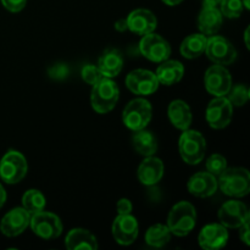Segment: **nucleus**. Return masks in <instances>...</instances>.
<instances>
[{
	"label": "nucleus",
	"instance_id": "obj_1",
	"mask_svg": "<svg viewBox=\"0 0 250 250\" xmlns=\"http://www.w3.org/2000/svg\"><path fill=\"white\" fill-rule=\"evenodd\" d=\"M120 98L117 83L110 77H102L93 84L90 104L98 114H107L116 106Z\"/></svg>",
	"mask_w": 250,
	"mask_h": 250
},
{
	"label": "nucleus",
	"instance_id": "obj_2",
	"mask_svg": "<svg viewBox=\"0 0 250 250\" xmlns=\"http://www.w3.org/2000/svg\"><path fill=\"white\" fill-rule=\"evenodd\" d=\"M197 211L189 202H180L172 207L167 216V227L172 234L185 237L194 229Z\"/></svg>",
	"mask_w": 250,
	"mask_h": 250
},
{
	"label": "nucleus",
	"instance_id": "obj_3",
	"mask_svg": "<svg viewBox=\"0 0 250 250\" xmlns=\"http://www.w3.org/2000/svg\"><path fill=\"white\" fill-rule=\"evenodd\" d=\"M181 158L188 165H198L203 161L207 151V141L200 132L185 129L178 141Z\"/></svg>",
	"mask_w": 250,
	"mask_h": 250
},
{
	"label": "nucleus",
	"instance_id": "obj_4",
	"mask_svg": "<svg viewBox=\"0 0 250 250\" xmlns=\"http://www.w3.org/2000/svg\"><path fill=\"white\" fill-rule=\"evenodd\" d=\"M217 185L229 197L243 198L250 192V175L247 168L227 167L219 176Z\"/></svg>",
	"mask_w": 250,
	"mask_h": 250
},
{
	"label": "nucleus",
	"instance_id": "obj_5",
	"mask_svg": "<svg viewBox=\"0 0 250 250\" xmlns=\"http://www.w3.org/2000/svg\"><path fill=\"white\" fill-rule=\"evenodd\" d=\"M153 117V107L144 98L131 100L122 112V121L125 126L136 132L146 128Z\"/></svg>",
	"mask_w": 250,
	"mask_h": 250
},
{
	"label": "nucleus",
	"instance_id": "obj_6",
	"mask_svg": "<svg viewBox=\"0 0 250 250\" xmlns=\"http://www.w3.org/2000/svg\"><path fill=\"white\" fill-rule=\"evenodd\" d=\"M27 171L26 158L17 150H9L0 160V177L7 185L21 182L26 177Z\"/></svg>",
	"mask_w": 250,
	"mask_h": 250
},
{
	"label": "nucleus",
	"instance_id": "obj_7",
	"mask_svg": "<svg viewBox=\"0 0 250 250\" xmlns=\"http://www.w3.org/2000/svg\"><path fill=\"white\" fill-rule=\"evenodd\" d=\"M29 227L37 236L45 241L59 238L62 233V222L59 216L44 210L31 215Z\"/></svg>",
	"mask_w": 250,
	"mask_h": 250
},
{
	"label": "nucleus",
	"instance_id": "obj_8",
	"mask_svg": "<svg viewBox=\"0 0 250 250\" xmlns=\"http://www.w3.org/2000/svg\"><path fill=\"white\" fill-rule=\"evenodd\" d=\"M205 54L208 59L216 65H231L237 59V50L233 44L221 36H211L208 38Z\"/></svg>",
	"mask_w": 250,
	"mask_h": 250
},
{
	"label": "nucleus",
	"instance_id": "obj_9",
	"mask_svg": "<svg viewBox=\"0 0 250 250\" xmlns=\"http://www.w3.org/2000/svg\"><path fill=\"white\" fill-rule=\"evenodd\" d=\"M232 116H233V105L227 99V97H215L208 104L205 117L211 128H225L231 124Z\"/></svg>",
	"mask_w": 250,
	"mask_h": 250
},
{
	"label": "nucleus",
	"instance_id": "obj_10",
	"mask_svg": "<svg viewBox=\"0 0 250 250\" xmlns=\"http://www.w3.org/2000/svg\"><path fill=\"white\" fill-rule=\"evenodd\" d=\"M139 51L144 58L153 62H163L170 58L171 46L165 38L151 32L141 39Z\"/></svg>",
	"mask_w": 250,
	"mask_h": 250
},
{
	"label": "nucleus",
	"instance_id": "obj_11",
	"mask_svg": "<svg viewBox=\"0 0 250 250\" xmlns=\"http://www.w3.org/2000/svg\"><path fill=\"white\" fill-rule=\"evenodd\" d=\"M126 85L133 94L146 97L154 94L158 90L160 83L154 72L144 68H137L127 75Z\"/></svg>",
	"mask_w": 250,
	"mask_h": 250
},
{
	"label": "nucleus",
	"instance_id": "obj_12",
	"mask_svg": "<svg viewBox=\"0 0 250 250\" xmlns=\"http://www.w3.org/2000/svg\"><path fill=\"white\" fill-rule=\"evenodd\" d=\"M204 83L210 94L215 97H226L232 87V77L225 66L215 63L205 72Z\"/></svg>",
	"mask_w": 250,
	"mask_h": 250
},
{
	"label": "nucleus",
	"instance_id": "obj_13",
	"mask_svg": "<svg viewBox=\"0 0 250 250\" xmlns=\"http://www.w3.org/2000/svg\"><path fill=\"white\" fill-rule=\"evenodd\" d=\"M220 224L226 229H239L244 222L249 221L250 214L247 205L239 200L226 202L219 210Z\"/></svg>",
	"mask_w": 250,
	"mask_h": 250
},
{
	"label": "nucleus",
	"instance_id": "obj_14",
	"mask_svg": "<svg viewBox=\"0 0 250 250\" xmlns=\"http://www.w3.org/2000/svg\"><path fill=\"white\" fill-rule=\"evenodd\" d=\"M111 232L117 243L121 246H131L138 237V221L132 214L119 215L112 222Z\"/></svg>",
	"mask_w": 250,
	"mask_h": 250
},
{
	"label": "nucleus",
	"instance_id": "obj_15",
	"mask_svg": "<svg viewBox=\"0 0 250 250\" xmlns=\"http://www.w3.org/2000/svg\"><path fill=\"white\" fill-rule=\"evenodd\" d=\"M31 214L23 208H15L10 210L1 219L0 231L6 237L20 236L29 226Z\"/></svg>",
	"mask_w": 250,
	"mask_h": 250
},
{
	"label": "nucleus",
	"instance_id": "obj_16",
	"mask_svg": "<svg viewBox=\"0 0 250 250\" xmlns=\"http://www.w3.org/2000/svg\"><path fill=\"white\" fill-rule=\"evenodd\" d=\"M229 242V231L221 224H209L204 226L198 236V243L205 250H219Z\"/></svg>",
	"mask_w": 250,
	"mask_h": 250
},
{
	"label": "nucleus",
	"instance_id": "obj_17",
	"mask_svg": "<svg viewBox=\"0 0 250 250\" xmlns=\"http://www.w3.org/2000/svg\"><path fill=\"white\" fill-rule=\"evenodd\" d=\"M127 26L128 31L138 34V36H146L155 31L158 26V20L155 15L146 9H137L129 12L127 16Z\"/></svg>",
	"mask_w": 250,
	"mask_h": 250
},
{
	"label": "nucleus",
	"instance_id": "obj_18",
	"mask_svg": "<svg viewBox=\"0 0 250 250\" xmlns=\"http://www.w3.org/2000/svg\"><path fill=\"white\" fill-rule=\"evenodd\" d=\"M164 172H165V166L164 163L159 158H155L154 155L146 156L143 161L139 165L137 176L142 185L144 186H155L156 183L160 182L163 178Z\"/></svg>",
	"mask_w": 250,
	"mask_h": 250
},
{
	"label": "nucleus",
	"instance_id": "obj_19",
	"mask_svg": "<svg viewBox=\"0 0 250 250\" xmlns=\"http://www.w3.org/2000/svg\"><path fill=\"white\" fill-rule=\"evenodd\" d=\"M188 192L197 198H209L219 188L217 180L210 172H197L187 183Z\"/></svg>",
	"mask_w": 250,
	"mask_h": 250
},
{
	"label": "nucleus",
	"instance_id": "obj_20",
	"mask_svg": "<svg viewBox=\"0 0 250 250\" xmlns=\"http://www.w3.org/2000/svg\"><path fill=\"white\" fill-rule=\"evenodd\" d=\"M222 14L217 6H203L198 16V28L205 36L217 33L222 26Z\"/></svg>",
	"mask_w": 250,
	"mask_h": 250
},
{
	"label": "nucleus",
	"instance_id": "obj_21",
	"mask_svg": "<svg viewBox=\"0 0 250 250\" xmlns=\"http://www.w3.org/2000/svg\"><path fill=\"white\" fill-rule=\"evenodd\" d=\"M97 66L104 77L114 78L124 68V56L117 49L109 48L100 55Z\"/></svg>",
	"mask_w": 250,
	"mask_h": 250
},
{
	"label": "nucleus",
	"instance_id": "obj_22",
	"mask_svg": "<svg viewBox=\"0 0 250 250\" xmlns=\"http://www.w3.org/2000/svg\"><path fill=\"white\" fill-rule=\"evenodd\" d=\"M167 116L171 124L181 131L189 128L193 121L190 107L188 106L187 103L181 99L173 100L170 103L167 109Z\"/></svg>",
	"mask_w": 250,
	"mask_h": 250
},
{
	"label": "nucleus",
	"instance_id": "obj_23",
	"mask_svg": "<svg viewBox=\"0 0 250 250\" xmlns=\"http://www.w3.org/2000/svg\"><path fill=\"white\" fill-rule=\"evenodd\" d=\"M65 246L68 250H97V237L84 229H73L65 238Z\"/></svg>",
	"mask_w": 250,
	"mask_h": 250
},
{
	"label": "nucleus",
	"instance_id": "obj_24",
	"mask_svg": "<svg viewBox=\"0 0 250 250\" xmlns=\"http://www.w3.org/2000/svg\"><path fill=\"white\" fill-rule=\"evenodd\" d=\"M185 75V67L177 60H165L160 62L155 76L159 83L164 85H173L180 82Z\"/></svg>",
	"mask_w": 250,
	"mask_h": 250
},
{
	"label": "nucleus",
	"instance_id": "obj_25",
	"mask_svg": "<svg viewBox=\"0 0 250 250\" xmlns=\"http://www.w3.org/2000/svg\"><path fill=\"white\" fill-rule=\"evenodd\" d=\"M132 144L134 150L143 156H151L158 150V139L154 133L146 131V128L134 132L132 137Z\"/></svg>",
	"mask_w": 250,
	"mask_h": 250
},
{
	"label": "nucleus",
	"instance_id": "obj_26",
	"mask_svg": "<svg viewBox=\"0 0 250 250\" xmlns=\"http://www.w3.org/2000/svg\"><path fill=\"white\" fill-rule=\"evenodd\" d=\"M208 37L203 33H194L186 37L180 46L181 55L186 59H197L205 53Z\"/></svg>",
	"mask_w": 250,
	"mask_h": 250
},
{
	"label": "nucleus",
	"instance_id": "obj_27",
	"mask_svg": "<svg viewBox=\"0 0 250 250\" xmlns=\"http://www.w3.org/2000/svg\"><path fill=\"white\" fill-rule=\"evenodd\" d=\"M171 232L167 225L155 224L146 232V242L153 248H163L170 242Z\"/></svg>",
	"mask_w": 250,
	"mask_h": 250
},
{
	"label": "nucleus",
	"instance_id": "obj_28",
	"mask_svg": "<svg viewBox=\"0 0 250 250\" xmlns=\"http://www.w3.org/2000/svg\"><path fill=\"white\" fill-rule=\"evenodd\" d=\"M46 205V199L43 193L38 189H28L22 195V208L29 212V214H36V212L43 211Z\"/></svg>",
	"mask_w": 250,
	"mask_h": 250
},
{
	"label": "nucleus",
	"instance_id": "obj_29",
	"mask_svg": "<svg viewBox=\"0 0 250 250\" xmlns=\"http://www.w3.org/2000/svg\"><path fill=\"white\" fill-rule=\"evenodd\" d=\"M226 97L233 106H243L249 100V88L246 84H237L231 87Z\"/></svg>",
	"mask_w": 250,
	"mask_h": 250
},
{
	"label": "nucleus",
	"instance_id": "obj_30",
	"mask_svg": "<svg viewBox=\"0 0 250 250\" xmlns=\"http://www.w3.org/2000/svg\"><path fill=\"white\" fill-rule=\"evenodd\" d=\"M220 11L222 16L229 17V19H238L243 14L244 6L242 4V0H222L220 2Z\"/></svg>",
	"mask_w": 250,
	"mask_h": 250
},
{
	"label": "nucleus",
	"instance_id": "obj_31",
	"mask_svg": "<svg viewBox=\"0 0 250 250\" xmlns=\"http://www.w3.org/2000/svg\"><path fill=\"white\" fill-rule=\"evenodd\" d=\"M227 168V160L221 154H212L207 160V171L219 177L222 172Z\"/></svg>",
	"mask_w": 250,
	"mask_h": 250
},
{
	"label": "nucleus",
	"instance_id": "obj_32",
	"mask_svg": "<svg viewBox=\"0 0 250 250\" xmlns=\"http://www.w3.org/2000/svg\"><path fill=\"white\" fill-rule=\"evenodd\" d=\"M81 76H82V80L90 85L95 84L100 78L104 77L99 68H98V66L92 65V63L83 66L82 71H81Z\"/></svg>",
	"mask_w": 250,
	"mask_h": 250
},
{
	"label": "nucleus",
	"instance_id": "obj_33",
	"mask_svg": "<svg viewBox=\"0 0 250 250\" xmlns=\"http://www.w3.org/2000/svg\"><path fill=\"white\" fill-rule=\"evenodd\" d=\"M48 75L51 80L62 81L70 75V68L66 63H55L51 67H49Z\"/></svg>",
	"mask_w": 250,
	"mask_h": 250
},
{
	"label": "nucleus",
	"instance_id": "obj_34",
	"mask_svg": "<svg viewBox=\"0 0 250 250\" xmlns=\"http://www.w3.org/2000/svg\"><path fill=\"white\" fill-rule=\"evenodd\" d=\"M1 4L10 12H20L26 6L27 0H1Z\"/></svg>",
	"mask_w": 250,
	"mask_h": 250
},
{
	"label": "nucleus",
	"instance_id": "obj_35",
	"mask_svg": "<svg viewBox=\"0 0 250 250\" xmlns=\"http://www.w3.org/2000/svg\"><path fill=\"white\" fill-rule=\"evenodd\" d=\"M116 209L119 215H128L132 214V210H133V205H132V202L127 198H122L117 202Z\"/></svg>",
	"mask_w": 250,
	"mask_h": 250
},
{
	"label": "nucleus",
	"instance_id": "obj_36",
	"mask_svg": "<svg viewBox=\"0 0 250 250\" xmlns=\"http://www.w3.org/2000/svg\"><path fill=\"white\" fill-rule=\"evenodd\" d=\"M250 221V220H249ZM249 221L244 222L241 227H239V238L244 244L249 246Z\"/></svg>",
	"mask_w": 250,
	"mask_h": 250
},
{
	"label": "nucleus",
	"instance_id": "obj_37",
	"mask_svg": "<svg viewBox=\"0 0 250 250\" xmlns=\"http://www.w3.org/2000/svg\"><path fill=\"white\" fill-rule=\"evenodd\" d=\"M115 29L117 32H126L128 31V26H127V20L126 19H120L115 22Z\"/></svg>",
	"mask_w": 250,
	"mask_h": 250
},
{
	"label": "nucleus",
	"instance_id": "obj_38",
	"mask_svg": "<svg viewBox=\"0 0 250 250\" xmlns=\"http://www.w3.org/2000/svg\"><path fill=\"white\" fill-rule=\"evenodd\" d=\"M6 198H7L6 192H5L4 187H2V186L0 185V209H1V208L4 207L5 202H6Z\"/></svg>",
	"mask_w": 250,
	"mask_h": 250
},
{
	"label": "nucleus",
	"instance_id": "obj_39",
	"mask_svg": "<svg viewBox=\"0 0 250 250\" xmlns=\"http://www.w3.org/2000/svg\"><path fill=\"white\" fill-rule=\"evenodd\" d=\"M222 0H203V6H219Z\"/></svg>",
	"mask_w": 250,
	"mask_h": 250
},
{
	"label": "nucleus",
	"instance_id": "obj_40",
	"mask_svg": "<svg viewBox=\"0 0 250 250\" xmlns=\"http://www.w3.org/2000/svg\"><path fill=\"white\" fill-rule=\"evenodd\" d=\"M182 1L183 0H163V2H165L168 6H176V5L181 4Z\"/></svg>",
	"mask_w": 250,
	"mask_h": 250
},
{
	"label": "nucleus",
	"instance_id": "obj_41",
	"mask_svg": "<svg viewBox=\"0 0 250 250\" xmlns=\"http://www.w3.org/2000/svg\"><path fill=\"white\" fill-rule=\"evenodd\" d=\"M244 42H246V46L249 49V27H247L244 32Z\"/></svg>",
	"mask_w": 250,
	"mask_h": 250
},
{
	"label": "nucleus",
	"instance_id": "obj_42",
	"mask_svg": "<svg viewBox=\"0 0 250 250\" xmlns=\"http://www.w3.org/2000/svg\"><path fill=\"white\" fill-rule=\"evenodd\" d=\"M242 4H243V6L246 7L247 10L250 9V2H249V0H242Z\"/></svg>",
	"mask_w": 250,
	"mask_h": 250
}]
</instances>
